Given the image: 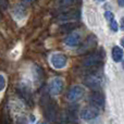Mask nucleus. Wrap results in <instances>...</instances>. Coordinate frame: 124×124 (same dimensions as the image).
Wrapping results in <instances>:
<instances>
[{"label": "nucleus", "mask_w": 124, "mask_h": 124, "mask_svg": "<svg viewBox=\"0 0 124 124\" xmlns=\"http://www.w3.org/2000/svg\"><path fill=\"white\" fill-rule=\"evenodd\" d=\"M103 58H105V51L102 49L92 51L82 61V68L87 74L96 72V71H98L99 66L102 63Z\"/></svg>", "instance_id": "nucleus-1"}, {"label": "nucleus", "mask_w": 124, "mask_h": 124, "mask_svg": "<svg viewBox=\"0 0 124 124\" xmlns=\"http://www.w3.org/2000/svg\"><path fill=\"white\" fill-rule=\"evenodd\" d=\"M41 106L44 108V116L47 119V121L54 123L56 122L57 118H58V110H57V105L54 101H52L51 98H49L48 95H45V96L41 98L40 101Z\"/></svg>", "instance_id": "nucleus-2"}, {"label": "nucleus", "mask_w": 124, "mask_h": 124, "mask_svg": "<svg viewBox=\"0 0 124 124\" xmlns=\"http://www.w3.org/2000/svg\"><path fill=\"white\" fill-rule=\"evenodd\" d=\"M101 83H102V77L98 74V71L87 74L85 78V84L94 90H98L101 86Z\"/></svg>", "instance_id": "nucleus-3"}, {"label": "nucleus", "mask_w": 124, "mask_h": 124, "mask_svg": "<svg viewBox=\"0 0 124 124\" xmlns=\"http://www.w3.org/2000/svg\"><path fill=\"white\" fill-rule=\"evenodd\" d=\"M96 45H97L96 36H94V35H89V36L85 39V41L81 45V47L78 48L77 54H88V52H92L93 50L95 49Z\"/></svg>", "instance_id": "nucleus-4"}, {"label": "nucleus", "mask_w": 124, "mask_h": 124, "mask_svg": "<svg viewBox=\"0 0 124 124\" xmlns=\"http://www.w3.org/2000/svg\"><path fill=\"white\" fill-rule=\"evenodd\" d=\"M84 94H85V89L79 85H75L69 89L68 94H66V98L71 102H75V101H78L81 98H83Z\"/></svg>", "instance_id": "nucleus-5"}, {"label": "nucleus", "mask_w": 124, "mask_h": 124, "mask_svg": "<svg viewBox=\"0 0 124 124\" xmlns=\"http://www.w3.org/2000/svg\"><path fill=\"white\" fill-rule=\"evenodd\" d=\"M89 103L94 107L98 108L99 110H101L105 107V97L100 92L94 90L92 93V95L89 96Z\"/></svg>", "instance_id": "nucleus-6"}, {"label": "nucleus", "mask_w": 124, "mask_h": 124, "mask_svg": "<svg viewBox=\"0 0 124 124\" xmlns=\"http://www.w3.org/2000/svg\"><path fill=\"white\" fill-rule=\"evenodd\" d=\"M99 111H100V110H99L98 108H96V107L90 105V106H88V107L84 108V109L81 111V118L85 121L94 120L95 118L98 116Z\"/></svg>", "instance_id": "nucleus-7"}, {"label": "nucleus", "mask_w": 124, "mask_h": 124, "mask_svg": "<svg viewBox=\"0 0 124 124\" xmlns=\"http://www.w3.org/2000/svg\"><path fill=\"white\" fill-rule=\"evenodd\" d=\"M63 85H64V82L61 77L57 76L54 77V78L50 81L49 83V92L51 95H59L61 94L62 89H63Z\"/></svg>", "instance_id": "nucleus-8"}, {"label": "nucleus", "mask_w": 124, "mask_h": 124, "mask_svg": "<svg viewBox=\"0 0 124 124\" xmlns=\"http://www.w3.org/2000/svg\"><path fill=\"white\" fill-rule=\"evenodd\" d=\"M50 61H51L52 66L54 69H58V70L63 69L66 65V57L62 54H54L51 56Z\"/></svg>", "instance_id": "nucleus-9"}, {"label": "nucleus", "mask_w": 124, "mask_h": 124, "mask_svg": "<svg viewBox=\"0 0 124 124\" xmlns=\"http://www.w3.org/2000/svg\"><path fill=\"white\" fill-rule=\"evenodd\" d=\"M79 17V13L76 10H72V11H68V12L62 13L61 15H59L58 20H60L62 22H71V21H75Z\"/></svg>", "instance_id": "nucleus-10"}, {"label": "nucleus", "mask_w": 124, "mask_h": 124, "mask_svg": "<svg viewBox=\"0 0 124 124\" xmlns=\"http://www.w3.org/2000/svg\"><path fill=\"white\" fill-rule=\"evenodd\" d=\"M64 43H65V45L70 46V47H76L81 43V36H79L78 33H72V34L68 35L65 37Z\"/></svg>", "instance_id": "nucleus-11"}, {"label": "nucleus", "mask_w": 124, "mask_h": 124, "mask_svg": "<svg viewBox=\"0 0 124 124\" xmlns=\"http://www.w3.org/2000/svg\"><path fill=\"white\" fill-rule=\"evenodd\" d=\"M77 120V107L76 106H71L69 107L66 111V121L71 123H74Z\"/></svg>", "instance_id": "nucleus-12"}, {"label": "nucleus", "mask_w": 124, "mask_h": 124, "mask_svg": "<svg viewBox=\"0 0 124 124\" xmlns=\"http://www.w3.org/2000/svg\"><path fill=\"white\" fill-rule=\"evenodd\" d=\"M19 94L22 96V98L28 103V105H32V98H31V90L27 86L23 85L19 88Z\"/></svg>", "instance_id": "nucleus-13"}, {"label": "nucleus", "mask_w": 124, "mask_h": 124, "mask_svg": "<svg viewBox=\"0 0 124 124\" xmlns=\"http://www.w3.org/2000/svg\"><path fill=\"white\" fill-rule=\"evenodd\" d=\"M123 56H124V52H123L122 48H120L119 46H114L112 48V59H113L114 62L122 61Z\"/></svg>", "instance_id": "nucleus-14"}, {"label": "nucleus", "mask_w": 124, "mask_h": 124, "mask_svg": "<svg viewBox=\"0 0 124 124\" xmlns=\"http://www.w3.org/2000/svg\"><path fill=\"white\" fill-rule=\"evenodd\" d=\"M34 79H35V83H36L37 85L43 84V81H44V71L41 70L39 66H37V65L34 66Z\"/></svg>", "instance_id": "nucleus-15"}, {"label": "nucleus", "mask_w": 124, "mask_h": 124, "mask_svg": "<svg viewBox=\"0 0 124 124\" xmlns=\"http://www.w3.org/2000/svg\"><path fill=\"white\" fill-rule=\"evenodd\" d=\"M77 24L74 23V22H66V23L62 24L60 26V31L62 33H68V32H71V31H74L76 28Z\"/></svg>", "instance_id": "nucleus-16"}, {"label": "nucleus", "mask_w": 124, "mask_h": 124, "mask_svg": "<svg viewBox=\"0 0 124 124\" xmlns=\"http://www.w3.org/2000/svg\"><path fill=\"white\" fill-rule=\"evenodd\" d=\"M76 0H61L60 1V6L62 8H68V7H71L75 3Z\"/></svg>", "instance_id": "nucleus-17"}, {"label": "nucleus", "mask_w": 124, "mask_h": 124, "mask_svg": "<svg viewBox=\"0 0 124 124\" xmlns=\"http://www.w3.org/2000/svg\"><path fill=\"white\" fill-rule=\"evenodd\" d=\"M110 28H111L113 32H118L119 26H118V23H116V21L114 19L112 20V21H110Z\"/></svg>", "instance_id": "nucleus-18"}, {"label": "nucleus", "mask_w": 124, "mask_h": 124, "mask_svg": "<svg viewBox=\"0 0 124 124\" xmlns=\"http://www.w3.org/2000/svg\"><path fill=\"white\" fill-rule=\"evenodd\" d=\"M105 16H106V19L108 20V21H112V20L114 19V15H113V13L112 12H110V11H107V12L105 13Z\"/></svg>", "instance_id": "nucleus-19"}, {"label": "nucleus", "mask_w": 124, "mask_h": 124, "mask_svg": "<svg viewBox=\"0 0 124 124\" xmlns=\"http://www.w3.org/2000/svg\"><path fill=\"white\" fill-rule=\"evenodd\" d=\"M4 86H6V79L2 75H0V92L4 88Z\"/></svg>", "instance_id": "nucleus-20"}, {"label": "nucleus", "mask_w": 124, "mask_h": 124, "mask_svg": "<svg viewBox=\"0 0 124 124\" xmlns=\"http://www.w3.org/2000/svg\"><path fill=\"white\" fill-rule=\"evenodd\" d=\"M17 124H27V123H26V120L24 118H20L17 120Z\"/></svg>", "instance_id": "nucleus-21"}, {"label": "nucleus", "mask_w": 124, "mask_h": 124, "mask_svg": "<svg viewBox=\"0 0 124 124\" xmlns=\"http://www.w3.org/2000/svg\"><path fill=\"white\" fill-rule=\"evenodd\" d=\"M121 30L124 31V17L121 19Z\"/></svg>", "instance_id": "nucleus-22"}, {"label": "nucleus", "mask_w": 124, "mask_h": 124, "mask_svg": "<svg viewBox=\"0 0 124 124\" xmlns=\"http://www.w3.org/2000/svg\"><path fill=\"white\" fill-rule=\"evenodd\" d=\"M118 3L120 7H124V0H118Z\"/></svg>", "instance_id": "nucleus-23"}, {"label": "nucleus", "mask_w": 124, "mask_h": 124, "mask_svg": "<svg viewBox=\"0 0 124 124\" xmlns=\"http://www.w3.org/2000/svg\"><path fill=\"white\" fill-rule=\"evenodd\" d=\"M121 45H122L123 47H124V37H123L122 39H121Z\"/></svg>", "instance_id": "nucleus-24"}, {"label": "nucleus", "mask_w": 124, "mask_h": 124, "mask_svg": "<svg viewBox=\"0 0 124 124\" xmlns=\"http://www.w3.org/2000/svg\"><path fill=\"white\" fill-rule=\"evenodd\" d=\"M37 124H47V123H45V122H38Z\"/></svg>", "instance_id": "nucleus-25"}, {"label": "nucleus", "mask_w": 124, "mask_h": 124, "mask_svg": "<svg viewBox=\"0 0 124 124\" xmlns=\"http://www.w3.org/2000/svg\"><path fill=\"white\" fill-rule=\"evenodd\" d=\"M96 1H100V2H102V1H105V0H96Z\"/></svg>", "instance_id": "nucleus-26"}, {"label": "nucleus", "mask_w": 124, "mask_h": 124, "mask_svg": "<svg viewBox=\"0 0 124 124\" xmlns=\"http://www.w3.org/2000/svg\"><path fill=\"white\" fill-rule=\"evenodd\" d=\"M123 68H124V62H123Z\"/></svg>", "instance_id": "nucleus-27"}]
</instances>
